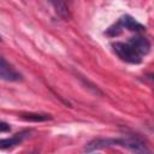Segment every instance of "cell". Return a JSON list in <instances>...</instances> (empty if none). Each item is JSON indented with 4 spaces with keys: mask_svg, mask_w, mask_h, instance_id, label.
Returning <instances> with one entry per match:
<instances>
[{
    "mask_svg": "<svg viewBox=\"0 0 154 154\" xmlns=\"http://www.w3.org/2000/svg\"><path fill=\"white\" fill-rule=\"evenodd\" d=\"M0 42H1V36H0Z\"/></svg>",
    "mask_w": 154,
    "mask_h": 154,
    "instance_id": "30bf717a",
    "label": "cell"
},
{
    "mask_svg": "<svg viewBox=\"0 0 154 154\" xmlns=\"http://www.w3.org/2000/svg\"><path fill=\"white\" fill-rule=\"evenodd\" d=\"M129 45L142 57L149 53L150 51V43L146 37L142 36H136V37H131L129 41Z\"/></svg>",
    "mask_w": 154,
    "mask_h": 154,
    "instance_id": "277c9868",
    "label": "cell"
},
{
    "mask_svg": "<svg viewBox=\"0 0 154 154\" xmlns=\"http://www.w3.org/2000/svg\"><path fill=\"white\" fill-rule=\"evenodd\" d=\"M28 132H20V134H16L13 137L11 138H4V140H0V149H7V148H11V147H14L17 144H19L28 135Z\"/></svg>",
    "mask_w": 154,
    "mask_h": 154,
    "instance_id": "8992f818",
    "label": "cell"
},
{
    "mask_svg": "<svg viewBox=\"0 0 154 154\" xmlns=\"http://www.w3.org/2000/svg\"><path fill=\"white\" fill-rule=\"evenodd\" d=\"M52 5L54 6V8H55V12L64 19V20H69L70 19V11H69V7H67V5L65 4V2H63V1H53L52 2Z\"/></svg>",
    "mask_w": 154,
    "mask_h": 154,
    "instance_id": "52a82bcc",
    "label": "cell"
},
{
    "mask_svg": "<svg viewBox=\"0 0 154 154\" xmlns=\"http://www.w3.org/2000/svg\"><path fill=\"white\" fill-rule=\"evenodd\" d=\"M118 24H119L120 26H123V28H126V29L130 30V31H143V30H146V28H144L141 23H138L135 18H132V17L129 16V14L122 16Z\"/></svg>",
    "mask_w": 154,
    "mask_h": 154,
    "instance_id": "5b68a950",
    "label": "cell"
},
{
    "mask_svg": "<svg viewBox=\"0 0 154 154\" xmlns=\"http://www.w3.org/2000/svg\"><path fill=\"white\" fill-rule=\"evenodd\" d=\"M114 146H123L130 149L135 154H152L149 148L138 138L135 137H126V138H116Z\"/></svg>",
    "mask_w": 154,
    "mask_h": 154,
    "instance_id": "7a4b0ae2",
    "label": "cell"
},
{
    "mask_svg": "<svg viewBox=\"0 0 154 154\" xmlns=\"http://www.w3.org/2000/svg\"><path fill=\"white\" fill-rule=\"evenodd\" d=\"M10 130H11V126L7 123L0 122V132H6V131H10Z\"/></svg>",
    "mask_w": 154,
    "mask_h": 154,
    "instance_id": "9c48e42d",
    "label": "cell"
},
{
    "mask_svg": "<svg viewBox=\"0 0 154 154\" xmlns=\"http://www.w3.org/2000/svg\"><path fill=\"white\" fill-rule=\"evenodd\" d=\"M20 118L29 122H46L52 119L49 114H40V113H22Z\"/></svg>",
    "mask_w": 154,
    "mask_h": 154,
    "instance_id": "ba28073f",
    "label": "cell"
},
{
    "mask_svg": "<svg viewBox=\"0 0 154 154\" xmlns=\"http://www.w3.org/2000/svg\"><path fill=\"white\" fill-rule=\"evenodd\" d=\"M113 49L117 53V55L130 64H140L142 61L141 55L129 45V43H124V42H116L113 45Z\"/></svg>",
    "mask_w": 154,
    "mask_h": 154,
    "instance_id": "6da1fadb",
    "label": "cell"
},
{
    "mask_svg": "<svg viewBox=\"0 0 154 154\" xmlns=\"http://www.w3.org/2000/svg\"><path fill=\"white\" fill-rule=\"evenodd\" d=\"M0 78L7 82H18L22 79V75L2 57H0Z\"/></svg>",
    "mask_w": 154,
    "mask_h": 154,
    "instance_id": "3957f363",
    "label": "cell"
}]
</instances>
